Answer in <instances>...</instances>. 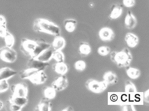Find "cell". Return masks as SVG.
Listing matches in <instances>:
<instances>
[{
	"label": "cell",
	"mask_w": 149,
	"mask_h": 111,
	"mask_svg": "<svg viewBox=\"0 0 149 111\" xmlns=\"http://www.w3.org/2000/svg\"><path fill=\"white\" fill-rule=\"evenodd\" d=\"M123 12V6L119 4H114L111 8L109 18L111 20L116 19L120 17Z\"/></svg>",
	"instance_id": "9a60e30c"
},
{
	"label": "cell",
	"mask_w": 149,
	"mask_h": 111,
	"mask_svg": "<svg viewBox=\"0 0 149 111\" xmlns=\"http://www.w3.org/2000/svg\"><path fill=\"white\" fill-rule=\"evenodd\" d=\"M54 50L52 46L44 51L38 56L35 58L37 60L44 62H49L52 58Z\"/></svg>",
	"instance_id": "e0dca14e"
},
{
	"label": "cell",
	"mask_w": 149,
	"mask_h": 111,
	"mask_svg": "<svg viewBox=\"0 0 149 111\" xmlns=\"http://www.w3.org/2000/svg\"><path fill=\"white\" fill-rule=\"evenodd\" d=\"M49 65L48 62H44L35 58H31L27 62V66L29 68L38 70L44 71L46 67Z\"/></svg>",
	"instance_id": "9c48e42d"
},
{
	"label": "cell",
	"mask_w": 149,
	"mask_h": 111,
	"mask_svg": "<svg viewBox=\"0 0 149 111\" xmlns=\"http://www.w3.org/2000/svg\"><path fill=\"white\" fill-rule=\"evenodd\" d=\"M125 40L127 45L131 48L136 47L139 43L138 37L133 33H127L125 36Z\"/></svg>",
	"instance_id": "4fadbf2b"
},
{
	"label": "cell",
	"mask_w": 149,
	"mask_h": 111,
	"mask_svg": "<svg viewBox=\"0 0 149 111\" xmlns=\"http://www.w3.org/2000/svg\"><path fill=\"white\" fill-rule=\"evenodd\" d=\"M111 52V49L109 46H100L97 49V53L102 56H106Z\"/></svg>",
	"instance_id": "f546056e"
},
{
	"label": "cell",
	"mask_w": 149,
	"mask_h": 111,
	"mask_svg": "<svg viewBox=\"0 0 149 111\" xmlns=\"http://www.w3.org/2000/svg\"><path fill=\"white\" fill-rule=\"evenodd\" d=\"M28 97H23L12 95L8 100L11 103L23 108L28 102Z\"/></svg>",
	"instance_id": "ffe728a7"
},
{
	"label": "cell",
	"mask_w": 149,
	"mask_h": 111,
	"mask_svg": "<svg viewBox=\"0 0 149 111\" xmlns=\"http://www.w3.org/2000/svg\"><path fill=\"white\" fill-rule=\"evenodd\" d=\"M52 108V103L50 100L44 97L37 105L35 110L39 111H50Z\"/></svg>",
	"instance_id": "ac0fdd59"
},
{
	"label": "cell",
	"mask_w": 149,
	"mask_h": 111,
	"mask_svg": "<svg viewBox=\"0 0 149 111\" xmlns=\"http://www.w3.org/2000/svg\"><path fill=\"white\" fill-rule=\"evenodd\" d=\"M75 69L77 71H82L85 70L86 68V63L83 60H78L74 64Z\"/></svg>",
	"instance_id": "4dcf8cb0"
},
{
	"label": "cell",
	"mask_w": 149,
	"mask_h": 111,
	"mask_svg": "<svg viewBox=\"0 0 149 111\" xmlns=\"http://www.w3.org/2000/svg\"><path fill=\"white\" fill-rule=\"evenodd\" d=\"M123 4L126 8H131L135 6V0H123Z\"/></svg>",
	"instance_id": "836d02e7"
},
{
	"label": "cell",
	"mask_w": 149,
	"mask_h": 111,
	"mask_svg": "<svg viewBox=\"0 0 149 111\" xmlns=\"http://www.w3.org/2000/svg\"><path fill=\"white\" fill-rule=\"evenodd\" d=\"M33 28L37 33H45L56 37L60 36L61 34V28L59 26L45 19H35L33 23Z\"/></svg>",
	"instance_id": "6da1fadb"
},
{
	"label": "cell",
	"mask_w": 149,
	"mask_h": 111,
	"mask_svg": "<svg viewBox=\"0 0 149 111\" xmlns=\"http://www.w3.org/2000/svg\"><path fill=\"white\" fill-rule=\"evenodd\" d=\"M7 32L6 26H0V37L4 38Z\"/></svg>",
	"instance_id": "e575fe53"
},
{
	"label": "cell",
	"mask_w": 149,
	"mask_h": 111,
	"mask_svg": "<svg viewBox=\"0 0 149 111\" xmlns=\"http://www.w3.org/2000/svg\"><path fill=\"white\" fill-rule=\"evenodd\" d=\"M4 38L6 46L12 47L15 43L14 37L13 35L8 31Z\"/></svg>",
	"instance_id": "83f0119b"
},
{
	"label": "cell",
	"mask_w": 149,
	"mask_h": 111,
	"mask_svg": "<svg viewBox=\"0 0 149 111\" xmlns=\"http://www.w3.org/2000/svg\"><path fill=\"white\" fill-rule=\"evenodd\" d=\"M79 53L83 56H87L91 53V46L88 42H83L80 43L79 46Z\"/></svg>",
	"instance_id": "7402d4cb"
},
{
	"label": "cell",
	"mask_w": 149,
	"mask_h": 111,
	"mask_svg": "<svg viewBox=\"0 0 149 111\" xmlns=\"http://www.w3.org/2000/svg\"><path fill=\"white\" fill-rule=\"evenodd\" d=\"M68 85V79L65 75H61L57 78L52 83V87L56 91H63L67 87Z\"/></svg>",
	"instance_id": "52a82bcc"
},
{
	"label": "cell",
	"mask_w": 149,
	"mask_h": 111,
	"mask_svg": "<svg viewBox=\"0 0 149 111\" xmlns=\"http://www.w3.org/2000/svg\"><path fill=\"white\" fill-rule=\"evenodd\" d=\"M11 90L12 95L23 97H28V87L24 83L12 85L11 86Z\"/></svg>",
	"instance_id": "8992f818"
},
{
	"label": "cell",
	"mask_w": 149,
	"mask_h": 111,
	"mask_svg": "<svg viewBox=\"0 0 149 111\" xmlns=\"http://www.w3.org/2000/svg\"><path fill=\"white\" fill-rule=\"evenodd\" d=\"M85 87L91 92L96 94H100L103 93L107 89L108 85L104 81L99 82L96 80L90 78L86 80Z\"/></svg>",
	"instance_id": "3957f363"
},
{
	"label": "cell",
	"mask_w": 149,
	"mask_h": 111,
	"mask_svg": "<svg viewBox=\"0 0 149 111\" xmlns=\"http://www.w3.org/2000/svg\"><path fill=\"white\" fill-rule=\"evenodd\" d=\"M124 23L125 27L129 30L133 29L136 26L137 19L131 11H128L127 12Z\"/></svg>",
	"instance_id": "8fae6325"
},
{
	"label": "cell",
	"mask_w": 149,
	"mask_h": 111,
	"mask_svg": "<svg viewBox=\"0 0 149 111\" xmlns=\"http://www.w3.org/2000/svg\"><path fill=\"white\" fill-rule=\"evenodd\" d=\"M125 89V92L127 93H136L137 91L136 86L130 80L126 81Z\"/></svg>",
	"instance_id": "4316f807"
},
{
	"label": "cell",
	"mask_w": 149,
	"mask_h": 111,
	"mask_svg": "<svg viewBox=\"0 0 149 111\" xmlns=\"http://www.w3.org/2000/svg\"><path fill=\"white\" fill-rule=\"evenodd\" d=\"M47 76L44 71H38L28 79L34 85H40L46 81Z\"/></svg>",
	"instance_id": "30bf717a"
},
{
	"label": "cell",
	"mask_w": 149,
	"mask_h": 111,
	"mask_svg": "<svg viewBox=\"0 0 149 111\" xmlns=\"http://www.w3.org/2000/svg\"><path fill=\"white\" fill-rule=\"evenodd\" d=\"M38 71V70L36 69L28 68V69L20 71L19 73V76L20 78L22 79H28L29 78L31 77Z\"/></svg>",
	"instance_id": "d4e9b609"
},
{
	"label": "cell",
	"mask_w": 149,
	"mask_h": 111,
	"mask_svg": "<svg viewBox=\"0 0 149 111\" xmlns=\"http://www.w3.org/2000/svg\"><path fill=\"white\" fill-rule=\"evenodd\" d=\"M110 58L111 62L119 68L130 66L133 60L132 54L127 48H125L120 51L111 52Z\"/></svg>",
	"instance_id": "7a4b0ae2"
},
{
	"label": "cell",
	"mask_w": 149,
	"mask_h": 111,
	"mask_svg": "<svg viewBox=\"0 0 149 111\" xmlns=\"http://www.w3.org/2000/svg\"><path fill=\"white\" fill-rule=\"evenodd\" d=\"M94 6V4L93 3H90V7H93Z\"/></svg>",
	"instance_id": "60d3db41"
},
{
	"label": "cell",
	"mask_w": 149,
	"mask_h": 111,
	"mask_svg": "<svg viewBox=\"0 0 149 111\" xmlns=\"http://www.w3.org/2000/svg\"><path fill=\"white\" fill-rule=\"evenodd\" d=\"M131 106L132 107H131V109L132 110H133V111H135V109L134 108V107H133V106Z\"/></svg>",
	"instance_id": "b9f144b4"
},
{
	"label": "cell",
	"mask_w": 149,
	"mask_h": 111,
	"mask_svg": "<svg viewBox=\"0 0 149 111\" xmlns=\"http://www.w3.org/2000/svg\"><path fill=\"white\" fill-rule=\"evenodd\" d=\"M100 39L104 42H110L114 39L115 33L111 28L105 27L101 28L99 32Z\"/></svg>",
	"instance_id": "ba28073f"
},
{
	"label": "cell",
	"mask_w": 149,
	"mask_h": 111,
	"mask_svg": "<svg viewBox=\"0 0 149 111\" xmlns=\"http://www.w3.org/2000/svg\"><path fill=\"white\" fill-rule=\"evenodd\" d=\"M149 90H147L144 93L143 100L146 103H149Z\"/></svg>",
	"instance_id": "d590c367"
},
{
	"label": "cell",
	"mask_w": 149,
	"mask_h": 111,
	"mask_svg": "<svg viewBox=\"0 0 149 111\" xmlns=\"http://www.w3.org/2000/svg\"><path fill=\"white\" fill-rule=\"evenodd\" d=\"M17 71L8 67H3L0 69V80L11 78L16 75Z\"/></svg>",
	"instance_id": "2e32d148"
},
{
	"label": "cell",
	"mask_w": 149,
	"mask_h": 111,
	"mask_svg": "<svg viewBox=\"0 0 149 111\" xmlns=\"http://www.w3.org/2000/svg\"><path fill=\"white\" fill-rule=\"evenodd\" d=\"M74 109L72 108V107L71 106H68L67 107L65 108L64 109L62 110L63 111H73Z\"/></svg>",
	"instance_id": "74e56055"
},
{
	"label": "cell",
	"mask_w": 149,
	"mask_h": 111,
	"mask_svg": "<svg viewBox=\"0 0 149 111\" xmlns=\"http://www.w3.org/2000/svg\"><path fill=\"white\" fill-rule=\"evenodd\" d=\"M6 108L7 110L11 111H20L22 108L21 107L11 103L9 101L7 102Z\"/></svg>",
	"instance_id": "1f68e13d"
},
{
	"label": "cell",
	"mask_w": 149,
	"mask_h": 111,
	"mask_svg": "<svg viewBox=\"0 0 149 111\" xmlns=\"http://www.w3.org/2000/svg\"><path fill=\"white\" fill-rule=\"evenodd\" d=\"M63 24L66 31L68 33H71L73 32L76 29L77 22L75 19H69L64 21Z\"/></svg>",
	"instance_id": "cb8c5ba5"
},
{
	"label": "cell",
	"mask_w": 149,
	"mask_h": 111,
	"mask_svg": "<svg viewBox=\"0 0 149 111\" xmlns=\"http://www.w3.org/2000/svg\"><path fill=\"white\" fill-rule=\"evenodd\" d=\"M52 58H54L57 62H63L65 60V56L61 51H56L53 53Z\"/></svg>",
	"instance_id": "f1b7e54d"
},
{
	"label": "cell",
	"mask_w": 149,
	"mask_h": 111,
	"mask_svg": "<svg viewBox=\"0 0 149 111\" xmlns=\"http://www.w3.org/2000/svg\"><path fill=\"white\" fill-rule=\"evenodd\" d=\"M125 68L126 74L130 78L135 80L140 77L141 72L139 69L130 66H127Z\"/></svg>",
	"instance_id": "603a6c76"
},
{
	"label": "cell",
	"mask_w": 149,
	"mask_h": 111,
	"mask_svg": "<svg viewBox=\"0 0 149 111\" xmlns=\"http://www.w3.org/2000/svg\"><path fill=\"white\" fill-rule=\"evenodd\" d=\"M56 91L52 87H47L44 91V98L51 100L56 97Z\"/></svg>",
	"instance_id": "484cf974"
},
{
	"label": "cell",
	"mask_w": 149,
	"mask_h": 111,
	"mask_svg": "<svg viewBox=\"0 0 149 111\" xmlns=\"http://www.w3.org/2000/svg\"><path fill=\"white\" fill-rule=\"evenodd\" d=\"M65 41L63 37L57 36L54 38L52 44V47L54 51H61L65 47Z\"/></svg>",
	"instance_id": "d6986e66"
},
{
	"label": "cell",
	"mask_w": 149,
	"mask_h": 111,
	"mask_svg": "<svg viewBox=\"0 0 149 111\" xmlns=\"http://www.w3.org/2000/svg\"><path fill=\"white\" fill-rule=\"evenodd\" d=\"M103 80L108 85H114L118 83V80L117 75L111 71H106L103 76Z\"/></svg>",
	"instance_id": "5bb4252c"
},
{
	"label": "cell",
	"mask_w": 149,
	"mask_h": 111,
	"mask_svg": "<svg viewBox=\"0 0 149 111\" xmlns=\"http://www.w3.org/2000/svg\"><path fill=\"white\" fill-rule=\"evenodd\" d=\"M123 110L124 111H128V108L127 106L125 105V106H124V107L123 108Z\"/></svg>",
	"instance_id": "f35d334b"
},
{
	"label": "cell",
	"mask_w": 149,
	"mask_h": 111,
	"mask_svg": "<svg viewBox=\"0 0 149 111\" xmlns=\"http://www.w3.org/2000/svg\"><path fill=\"white\" fill-rule=\"evenodd\" d=\"M36 41V46L33 53L31 58H35L45 50L52 46V44L43 40H38Z\"/></svg>",
	"instance_id": "7c38bea8"
},
{
	"label": "cell",
	"mask_w": 149,
	"mask_h": 111,
	"mask_svg": "<svg viewBox=\"0 0 149 111\" xmlns=\"http://www.w3.org/2000/svg\"><path fill=\"white\" fill-rule=\"evenodd\" d=\"M9 85L6 80H0V93L5 92L9 88Z\"/></svg>",
	"instance_id": "d6a6232c"
},
{
	"label": "cell",
	"mask_w": 149,
	"mask_h": 111,
	"mask_svg": "<svg viewBox=\"0 0 149 111\" xmlns=\"http://www.w3.org/2000/svg\"><path fill=\"white\" fill-rule=\"evenodd\" d=\"M3 107V104L1 101H0V110L2 109V108Z\"/></svg>",
	"instance_id": "ab89813d"
},
{
	"label": "cell",
	"mask_w": 149,
	"mask_h": 111,
	"mask_svg": "<svg viewBox=\"0 0 149 111\" xmlns=\"http://www.w3.org/2000/svg\"><path fill=\"white\" fill-rule=\"evenodd\" d=\"M0 58L7 63H13L17 58V53L12 47L3 46L0 48Z\"/></svg>",
	"instance_id": "277c9868"
},
{
	"label": "cell",
	"mask_w": 149,
	"mask_h": 111,
	"mask_svg": "<svg viewBox=\"0 0 149 111\" xmlns=\"http://www.w3.org/2000/svg\"><path fill=\"white\" fill-rule=\"evenodd\" d=\"M36 46V41L27 38H22L20 49L25 55L32 56Z\"/></svg>",
	"instance_id": "5b68a950"
},
{
	"label": "cell",
	"mask_w": 149,
	"mask_h": 111,
	"mask_svg": "<svg viewBox=\"0 0 149 111\" xmlns=\"http://www.w3.org/2000/svg\"><path fill=\"white\" fill-rule=\"evenodd\" d=\"M6 17L2 15H0V26H6Z\"/></svg>",
	"instance_id": "8d00e7d4"
},
{
	"label": "cell",
	"mask_w": 149,
	"mask_h": 111,
	"mask_svg": "<svg viewBox=\"0 0 149 111\" xmlns=\"http://www.w3.org/2000/svg\"><path fill=\"white\" fill-rule=\"evenodd\" d=\"M53 69L56 73L61 75H65L68 70V66L64 62H57L54 64Z\"/></svg>",
	"instance_id": "44dd1931"
}]
</instances>
